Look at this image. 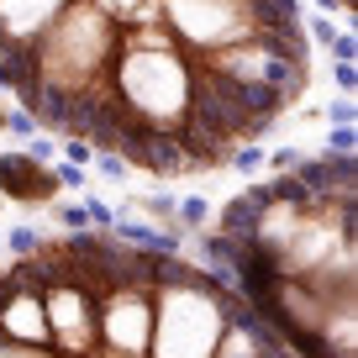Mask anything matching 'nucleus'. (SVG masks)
Masks as SVG:
<instances>
[{
  "label": "nucleus",
  "instance_id": "412c9836",
  "mask_svg": "<svg viewBox=\"0 0 358 358\" xmlns=\"http://www.w3.org/2000/svg\"><path fill=\"white\" fill-rule=\"evenodd\" d=\"M27 153H32L37 164H53V153H58V148L48 143V137H32V148H27Z\"/></svg>",
  "mask_w": 358,
  "mask_h": 358
},
{
  "label": "nucleus",
  "instance_id": "0eeeda50",
  "mask_svg": "<svg viewBox=\"0 0 358 358\" xmlns=\"http://www.w3.org/2000/svg\"><path fill=\"white\" fill-rule=\"evenodd\" d=\"M353 148H358V132H353V127H327L322 158H353Z\"/></svg>",
  "mask_w": 358,
  "mask_h": 358
},
{
  "label": "nucleus",
  "instance_id": "6e6552de",
  "mask_svg": "<svg viewBox=\"0 0 358 358\" xmlns=\"http://www.w3.org/2000/svg\"><path fill=\"white\" fill-rule=\"evenodd\" d=\"M227 164H232L237 174H258V169H264V148H253V143H237Z\"/></svg>",
  "mask_w": 358,
  "mask_h": 358
},
{
  "label": "nucleus",
  "instance_id": "20e7f679",
  "mask_svg": "<svg viewBox=\"0 0 358 358\" xmlns=\"http://www.w3.org/2000/svg\"><path fill=\"white\" fill-rule=\"evenodd\" d=\"M264 206H268V190H264V185H253V190H243L237 201H227V211H222V237H232V243H253Z\"/></svg>",
  "mask_w": 358,
  "mask_h": 358
},
{
  "label": "nucleus",
  "instance_id": "2eb2a0df",
  "mask_svg": "<svg viewBox=\"0 0 358 358\" xmlns=\"http://www.w3.org/2000/svg\"><path fill=\"white\" fill-rule=\"evenodd\" d=\"M0 127H6L11 137H22V143H32V137H37V122L27 111H6V116H0Z\"/></svg>",
  "mask_w": 358,
  "mask_h": 358
},
{
  "label": "nucleus",
  "instance_id": "a211bd4d",
  "mask_svg": "<svg viewBox=\"0 0 358 358\" xmlns=\"http://www.w3.org/2000/svg\"><path fill=\"white\" fill-rule=\"evenodd\" d=\"M174 195H148V201H143V211L148 216H153V222H174Z\"/></svg>",
  "mask_w": 358,
  "mask_h": 358
},
{
  "label": "nucleus",
  "instance_id": "39448f33",
  "mask_svg": "<svg viewBox=\"0 0 358 358\" xmlns=\"http://www.w3.org/2000/svg\"><path fill=\"white\" fill-rule=\"evenodd\" d=\"M32 79H37V53L27 43H6L0 48V85L11 90V95H22Z\"/></svg>",
  "mask_w": 358,
  "mask_h": 358
},
{
  "label": "nucleus",
  "instance_id": "9b49d317",
  "mask_svg": "<svg viewBox=\"0 0 358 358\" xmlns=\"http://www.w3.org/2000/svg\"><path fill=\"white\" fill-rule=\"evenodd\" d=\"M95 169H101L111 185H122V179H132V164H127L122 153H95Z\"/></svg>",
  "mask_w": 358,
  "mask_h": 358
},
{
  "label": "nucleus",
  "instance_id": "6ab92c4d",
  "mask_svg": "<svg viewBox=\"0 0 358 358\" xmlns=\"http://www.w3.org/2000/svg\"><path fill=\"white\" fill-rule=\"evenodd\" d=\"M64 153H69V164H74V169H85V164H95V148H90V143H85V137H69V143H64Z\"/></svg>",
  "mask_w": 358,
  "mask_h": 358
},
{
  "label": "nucleus",
  "instance_id": "4be33fe9",
  "mask_svg": "<svg viewBox=\"0 0 358 358\" xmlns=\"http://www.w3.org/2000/svg\"><path fill=\"white\" fill-rule=\"evenodd\" d=\"M0 116H6V111H0Z\"/></svg>",
  "mask_w": 358,
  "mask_h": 358
},
{
  "label": "nucleus",
  "instance_id": "ddd939ff",
  "mask_svg": "<svg viewBox=\"0 0 358 358\" xmlns=\"http://www.w3.org/2000/svg\"><path fill=\"white\" fill-rule=\"evenodd\" d=\"M301 32H311V43H322V48H327V43L337 37V22L316 11V16H306V22H301Z\"/></svg>",
  "mask_w": 358,
  "mask_h": 358
},
{
  "label": "nucleus",
  "instance_id": "423d86ee",
  "mask_svg": "<svg viewBox=\"0 0 358 358\" xmlns=\"http://www.w3.org/2000/svg\"><path fill=\"white\" fill-rule=\"evenodd\" d=\"M174 222H179V227H190V232H195V227H206V222H211V206H206V195H185V201L174 206Z\"/></svg>",
  "mask_w": 358,
  "mask_h": 358
},
{
  "label": "nucleus",
  "instance_id": "f3484780",
  "mask_svg": "<svg viewBox=\"0 0 358 358\" xmlns=\"http://www.w3.org/2000/svg\"><path fill=\"white\" fill-rule=\"evenodd\" d=\"M264 164L274 169V174H295V164H301V153H295V148H274V153H264Z\"/></svg>",
  "mask_w": 358,
  "mask_h": 358
},
{
  "label": "nucleus",
  "instance_id": "4468645a",
  "mask_svg": "<svg viewBox=\"0 0 358 358\" xmlns=\"http://www.w3.org/2000/svg\"><path fill=\"white\" fill-rule=\"evenodd\" d=\"M327 122H332V127H353L358 122V101H353V95H337V101L327 106Z\"/></svg>",
  "mask_w": 358,
  "mask_h": 358
},
{
  "label": "nucleus",
  "instance_id": "f257e3e1",
  "mask_svg": "<svg viewBox=\"0 0 358 358\" xmlns=\"http://www.w3.org/2000/svg\"><path fill=\"white\" fill-rule=\"evenodd\" d=\"M106 337L132 358L148 348V337H153V311H148V301H143V285H111V290H106Z\"/></svg>",
  "mask_w": 358,
  "mask_h": 358
},
{
  "label": "nucleus",
  "instance_id": "9d476101",
  "mask_svg": "<svg viewBox=\"0 0 358 358\" xmlns=\"http://www.w3.org/2000/svg\"><path fill=\"white\" fill-rule=\"evenodd\" d=\"M327 48H332V64H358V37L348 32V27H337V37Z\"/></svg>",
  "mask_w": 358,
  "mask_h": 358
},
{
  "label": "nucleus",
  "instance_id": "aec40b11",
  "mask_svg": "<svg viewBox=\"0 0 358 358\" xmlns=\"http://www.w3.org/2000/svg\"><path fill=\"white\" fill-rule=\"evenodd\" d=\"M332 79H337V95H353L358 90V69L353 64H332Z\"/></svg>",
  "mask_w": 358,
  "mask_h": 358
},
{
  "label": "nucleus",
  "instance_id": "1a4fd4ad",
  "mask_svg": "<svg viewBox=\"0 0 358 358\" xmlns=\"http://www.w3.org/2000/svg\"><path fill=\"white\" fill-rule=\"evenodd\" d=\"M6 243H11L16 258H32L37 248H43V232H37V227H11V237H6Z\"/></svg>",
  "mask_w": 358,
  "mask_h": 358
},
{
  "label": "nucleus",
  "instance_id": "dca6fc26",
  "mask_svg": "<svg viewBox=\"0 0 358 358\" xmlns=\"http://www.w3.org/2000/svg\"><path fill=\"white\" fill-rule=\"evenodd\" d=\"M53 185H58V190H79V195H85V169L58 164V169H53Z\"/></svg>",
  "mask_w": 358,
  "mask_h": 358
},
{
  "label": "nucleus",
  "instance_id": "f8f14e48",
  "mask_svg": "<svg viewBox=\"0 0 358 358\" xmlns=\"http://www.w3.org/2000/svg\"><path fill=\"white\" fill-rule=\"evenodd\" d=\"M58 222H64V232H90V211H85V201L58 206Z\"/></svg>",
  "mask_w": 358,
  "mask_h": 358
},
{
  "label": "nucleus",
  "instance_id": "7ed1b4c3",
  "mask_svg": "<svg viewBox=\"0 0 358 358\" xmlns=\"http://www.w3.org/2000/svg\"><path fill=\"white\" fill-rule=\"evenodd\" d=\"M111 237L132 253H153V258H174L179 253V232L174 227H153V222H137V216H116L111 222Z\"/></svg>",
  "mask_w": 358,
  "mask_h": 358
},
{
  "label": "nucleus",
  "instance_id": "f03ea898",
  "mask_svg": "<svg viewBox=\"0 0 358 358\" xmlns=\"http://www.w3.org/2000/svg\"><path fill=\"white\" fill-rule=\"evenodd\" d=\"M0 190L22 206H37V201H53L58 185H53V169L37 164L27 148H16V153H0Z\"/></svg>",
  "mask_w": 358,
  "mask_h": 358
}]
</instances>
